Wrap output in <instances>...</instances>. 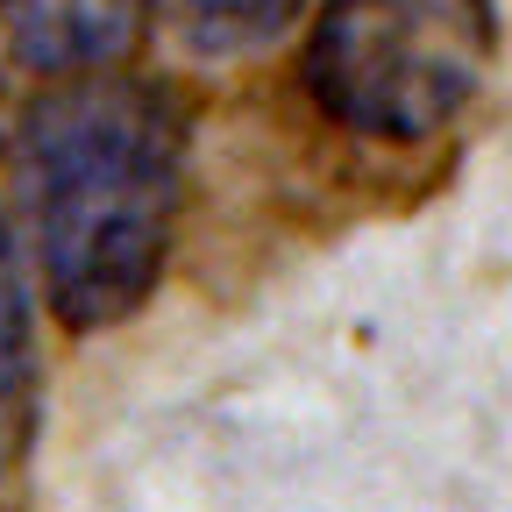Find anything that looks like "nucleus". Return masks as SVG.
Returning a JSON list of instances; mask_svg holds the SVG:
<instances>
[{"label":"nucleus","mask_w":512,"mask_h":512,"mask_svg":"<svg viewBox=\"0 0 512 512\" xmlns=\"http://www.w3.org/2000/svg\"><path fill=\"white\" fill-rule=\"evenodd\" d=\"M306 15V0H171V22L192 50L207 57H242L278 43L292 22Z\"/></svg>","instance_id":"obj_5"},{"label":"nucleus","mask_w":512,"mask_h":512,"mask_svg":"<svg viewBox=\"0 0 512 512\" xmlns=\"http://www.w3.org/2000/svg\"><path fill=\"white\" fill-rule=\"evenodd\" d=\"M29 427H36V313L15 228L0 214V470H15Z\"/></svg>","instance_id":"obj_4"},{"label":"nucleus","mask_w":512,"mask_h":512,"mask_svg":"<svg viewBox=\"0 0 512 512\" xmlns=\"http://www.w3.org/2000/svg\"><path fill=\"white\" fill-rule=\"evenodd\" d=\"M498 64L491 0H320L306 93L363 143H434Z\"/></svg>","instance_id":"obj_2"},{"label":"nucleus","mask_w":512,"mask_h":512,"mask_svg":"<svg viewBox=\"0 0 512 512\" xmlns=\"http://www.w3.org/2000/svg\"><path fill=\"white\" fill-rule=\"evenodd\" d=\"M22 214L64 328H114L157 292L185 207V121L128 72H64L15 143Z\"/></svg>","instance_id":"obj_1"},{"label":"nucleus","mask_w":512,"mask_h":512,"mask_svg":"<svg viewBox=\"0 0 512 512\" xmlns=\"http://www.w3.org/2000/svg\"><path fill=\"white\" fill-rule=\"evenodd\" d=\"M143 0H0L8 43L43 72H93L114 64L136 36Z\"/></svg>","instance_id":"obj_3"}]
</instances>
